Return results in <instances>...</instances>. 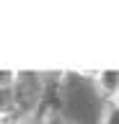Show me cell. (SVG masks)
<instances>
[{"label": "cell", "instance_id": "obj_2", "mask_svg": "<svg viewBox=\"0 0 119 124\" xmlns=\"http://www.w3.org/2000/svg\"><path fill=\"white\" fill-rule=\"evenodd\" d=\"M18 106V88H0V119H10Z\"/></svg>", "mask_w": 119, "mask_h": 124}, {"label": "cell", "instance_id": "obj_3", "mask_svg": "<svg viewBox=\"0 0 119 124\" xmlns=\"http://www.w3.org/2000/svg\"><path fill=\"white\" fill-rule=\"evenodd\" d=\"M98 124H119V103L117 101H103L101 114H98Z\"/></svg>", "mask_w": 119, "mask_h": 124}, {"label": "cell", "instance_id": "obj_6", "mask_svg": "<svg viewBox=\"0 0 119 124\" xmlns=\"http://www.w3.org/2000/svg\"><path fill=\"white\" fill-rule=\"evenodd\" d=\"M44 124H75V122H70L65 114H60V111H47L44 114Z\"/></svg>", "mask_w": 119, "mask_h": 124}, {"label": "cell", "instance_id": "obj_4", "mask_svg": "<svg viewBox=\"0 0 119 124\" xmlns=\"http://www.w3.org/2000/svg\"><path fill=\"white\" fill-rule=\"evenodd\" d=\"M18 70H0V88H18Z\"/></svg>", "mask_w": 119, "mask_h": 124}, {"label": "cell", "instance_id": "obj_8", "mask_svg": "<svg viewBox=\"0 0 119 124\" xmlns=\"http://www.w3.org/2000/svg\"><path fill=\"white\" fill-rule=\"evenodd\" d=\"M114 101H117V103H119V93H117V98H114Z\"/></svg>", "mask_w": 119, "mask_h": 124}, {"label": "cell", "instance_id": "obj_5", "mask_svg": "<svg viewBox=\"0 0 119 124\" xmlns=\"http://www.w3.org/2000/svg\"><path fill=\"white\" fill-rule=\"evenodd\" d=\"M13 124H44V114H39V111H26V114H21L18 119H13Z\"/></svg>", "mask_w": 119, "mask_h": 124}, {"label": "cell", "instance_id": "obj_7", "mask_svg": "<svg viewBox=\"0 0 119 124\" xmlns=\"http://www.w3.org/2000/svg\"><path fill=\"white\" fill-rule=\"evenodd\" d=\"M0 124H13V119H0Z\"/></svg>", "mask_w": 119, "mask_h": 124}, {"label": "cell", "instance_id": "obj_1", "mask_svg": "<svg viewBox=\"0 0 119 124\" xmlns=\"http://www.w3.org/2000/svg\"><path fill=\"white\" fill-rule=\"evenodd\" d=\"M93 88L103 96V101H114L119 93V70H98L91 75Z\"/></svg>", "mask_w": 119, "mask_h": 124}]
</instances>
